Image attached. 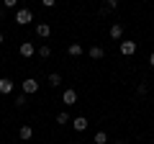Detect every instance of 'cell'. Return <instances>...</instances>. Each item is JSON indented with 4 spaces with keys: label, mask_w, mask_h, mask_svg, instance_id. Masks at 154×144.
<instances>
[{
    "label": "cell",
    "mask_w": 154,
    "mask_h": 144,
    "mask_svg": "<svg viewBox=\"0 0 154 144\" xmlns=\"http://www.w3.org/2000/svg\"><path fill=\"white\" fill-rule=\"evenodd\" d=\"M31 21H33V16H31L28 8H21V11L16 13V23H18V26H28Z\"/></svg>",
    "instance_id": "1"
},
{
    "label": "cell",
    "mask_w": 154,
    "mask_h": 144,
    "mask_svg": "<svg viewBox=\"0 0 154 144\" xmlns=\"http://www.w3.org/2000/svg\"><path fill=\"white\" fill-rule=\"evenodd\" d=\"M23 93H26V95L38 93V83H36L33 77H26V80H23Z\"/></svg>",
    "instance_id": "2"
},
{
    "label": "cell",
    "mask_w": 154,
    "mask_h": 144,
    "mask_svg": "<svg viewBox=\"0 0 154 144\" xmlns=\"http://www.w3.org/2000/svg\"><path fill=\"white\" fill-rule=\"evenodd\" d=\"M62 103H64V105H75L77 103V90H64V93H62Z\"/></svg>",
    "instance_id": "3"
},
{
    "label": "cell",
    "mask_w": 154,
    "mask_h": 144,
    "mask_svg": "<svg viewBox=\"0 0 154 144\" xmlns=\"http://www.w3.org/2000/svg\"><path fill=\"white\" fill-rule=\"evenodd\" d=\"M49 33H51L49 23H36V36L38 39H49Z\"/></svg>",
    "instance_id": "4"
},
{
    "label": "cell",
    "mask_w": 154,
    "mask_h": 144,
    "mask_svg": "<svg viewBox=\"0 0 154 144\" xmlns=\"http://www.w3.org/2000/svg\"><path fill=\"white\" fill-rule=\"evenodd\" d=\"M88 118L85 116H77V118H72V129H75V131H85V129H88Z\"/></svg>",
    "instance_id": "5"
},
{
    "label": "cell",
    "mask_w": 154,
    "mask_h": 144,
    "mask_svg": "<svg viewBox=\"0 0 154 144\" xmlns=\"http://www.w3.org/2000/svg\"><path fill=\"white\" fill-rule=\"evenodd\" d=\"M13 93V80L11 77H0V95Z\"/></svg>",
    "instance_id": "6"
},
{
    "label": "cell",
    "mask_w": 154,
    "mask_h": 144,
    "mask_svg": "<svg viewBox=\"0 0 154 144\" xmlns=\"http://www.w3.org/2000/svg\"><path fill=\"white\" fill-rule=\"evenodd\" d=\"M136 52V41H121V54L123 57H131Z\"/></svg>",
    "instance_id": "7"
},
{
    "label": "cell",
    "mask_w": 154,
    "mask_h": 144,
    "mask_svg": "<svg viewBox=\"0 0 154 144\" xmlns=\"http://www.w3.org/2000/svg\"><path fill=\"white\" fill-rule=\"evenodd\" d=\"M18 52H21V57H26V59H28V57H33L36 46H33L31 41H23V44H21V49H18Z\"/></svg>",
    "instance_id": "8"
},
{
    "label": "cell",
    "mask_w": 154,
    "mask_h": 144,
    "mask_svg": "<svg viewBox=\"0 0 154 144\" xmlns=\"http://www.w3.org/2000/svg\"><path fill=\"white\" fill-rule=\"evenodd\" d=\"M18 136H21V139H23V142H28V139H31V136H33V129H31V126H28V124H23V126H21V129H18Z\"/></svg>",
    "instance_id": "9"
},
{
    "label": "cell",
    "mask_w": 154,
    "mask_h": 144,
    "mask_svg": "<svg viewBox=\"0 0 154 144\" xmlns=\"http://www.w3.org/2000/svg\"><path fill=\"white\" fill-rule=\"evenodd\" d=\"M108 33H110V39H121V36H123V26H121V23H113Z\"/></svg>",
    "instance_id": "10"
},
{
    "label": "cell",
    "mask_w": 154,
    "mask_h": 144,
    "mask_svg": "<svg viewBox=\"0 0 154 144\" xmlns=\"http://www.w3.org/2000/svg\"><path fill=\"white\" fill-rule=\"evenodd\" d=\"M88 54L93 57V59H103V57H105V52L100 49V46H90V49H88Z\"/></svg>",
    "instance_id": "11"
},
{
    "label": "cell",
    "mask_w": 154,
    "mask_h": 144,
    "mask_svg": "<svg viewBox=\"0 0 154 144\" xmlns=\"http://www.w3.org/2000/svg\"><path fill=\"white\" fill-rule=\"evenodd\" d=\"M67 54H69V57H80V54H82V46H80V44H69V46H67Z\"/></svg>",
    "instance_id": "12"
},
{
    "label": "cell",
    "mask_w": 154,
    "mask_h": 144,
    "mask_svg": "<svg viewBox=\"0 0 154 144\" xmlns=\"http://www.w3.org/2000/svg\"><path fill=\"white\" fill-rule=\"evenodd\" d=\"M49 85H51V88H59V85H62V75H59V72H51V75H49Z\"/></svg>",
    "instance_id": "13"
},
{
    "label": "cell",
    "mask_w": 154,
    "mask_h": 144,
    "mask_svg": "<svg viewBox=\"0 0 154 144\" xmlns=\"http://www.w3.org/2000/svg\"><path fill=\"white\" fill-rule=\"evenodd\" d=\"M38 57H41V59H49V57H51V46H41V49H38Z\"/></svg>",
    "instance_id": "14"
},
{
    "label": "cell",
    "mask_w": 154,
    "mask_h": 144,
    "mask_svg": "<svg viewBox=\"0 0 154 144\" xmlns=\"http://www.w3.org/2000/svg\"><path fill=\"white\" fill-rule=\"evenodd\" d=\"M105 142H108V134H105V131H98V134H95V144H105Z\"/></svg>",
    "instance_id": "15"
},
{
    "label": "cell",
    "mask_w": 154,
    "mask_h": 144,
    "mask_svg": "<svg viewBox=\"0 0 154 144\" xmlns=\"http://www.w3.org/2000/svg\"><path fill=\"white\" fill-rule=\"evenodd\" d=\"M67 121H69V116H67L64 111H62V113H57V124H59V126H64Z\"/></svg>",
    "instance_id": "16"
},
{
    "label": "cell",
    "mask_w": 154,
    "mask_h": 144,
    "mask_svg": "<svg viewBox=\"0 0 154 144\" xmlns=\"http://www.w3.org/2000/svg\"><path fill=\"white\" fill-rule=\"evenodd\" d=\"M105 8H108L110 13H113V11H118V0H105Z\"/></svg>",
    "instance_id": "17"
},
{
    "label": "cell",
    "mask_w": 154,
    "mask_h": 144,
    "mask_svg": "<svg viewBox=\"0 0 154 144\" xmlns=\"http://www.w3.org/2000/svg\"><path fill=\"white\" fill-rule=\"evenodd\" d=\"M18 0H3V8H16Z\"/></svg>",
    "instance_id": "18"
},
{
    "label": "cell",
    "mask_w": 154,
    "mask_h": 144,
    "mask_svg": "<svg viewBox=\"0 0 154 144\" xmlns=\"http://www.w3.org/2000/svg\"><path fill=\"white\" fill-rule=\"evenodd\" d=\"M136 93H139V95H146V85H144V83H139V88H136Z\"/></svg>",
    "instance_id": "19"
},
{
    "label": "cell",
    "mask_w": 154,
    "mask_h": 144,
    "mask_svg": "<svg viewBox=\"0 0 154 144\" xmlns=\"http://www.w3.org/2000/svg\"><path fill=\"white\" fill-rule=\"evenodd\" d=\"M16 105H26V93H23V95H18V98H16Z\"/></svg>",
    "instance_id": "20"
},
{
    "label": "cell",
    "mask_w": 154,
    "mask_h": 144,
    "mask_svg": "<svg viewBox=\"0 0 154 144\" xmlns=\"http://www.w3.org/2000/svg\"><path fill=\"white\" fill-rule=\"evenodd\" d=\"M41 3H44L46 8H54V5H57V0H41Z\"/></svg>",
    "instance_id": "21"
},
{
    "label": "cell",
    "mask_w": 154,
    "mask_h": 144,
    "mask_svg": "<svg viewBox=\"0 0 154 144\" xmlns=\"http://www.w3.org/2000/svg\"><path fill=\"white\" fill-rule=\"evenodd\" d=\"M149 64L154 67V52H152V54H149Z\"/></svg>",
    "instance_id": "22"
},
{
    "label": "cell",
    "mask_w": 154,
    "mask_h": 144,
    "mask_svg": "<svg viewBox=\"0 0 154 144\" xmlns=\"http://www.w3.org/2000/svg\"><path fill=\"white\" fill-rule=\"evenodd\" d=\"M0 46H3V33H0Z\"/></svg>",
    "instance_id": "23"
},
{
    "label": "cell",
    "mask_w": 154,
    "mask_h": 144,
    "mask_svg": "<svg viewBox=\"0 0 154 144\" xmlns=\"http://www.w3.org/2000/svg\"><path fill=\"white\" fill-rule=\"evenodd\" d=\"M116 144H126V142H116Z\"/></svg>",
    "instance_id": "24"
}]
</instances>
